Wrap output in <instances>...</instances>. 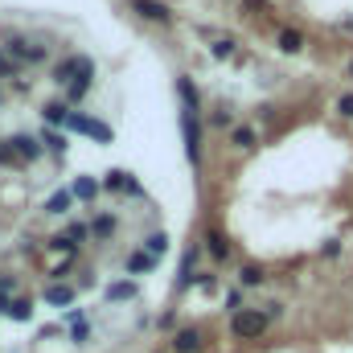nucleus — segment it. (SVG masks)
I'll list each match as a JSON object with an SVG mask.
<instances>
[{"instance_id":"obj_30","label":"nucleus","mask_w":353,"mask_h":353,"mask_svg":"<svg viewBox=\"0 0 353 353\" xmlns=\"http://www.w3.org/2000/svg\"><path fill=\"white\" fill-rule=\"evenodd\" d=\"M0 169H21V157L8 140H0Z\"/></svg>"},{"instance_id":"obj_36","label":"nucleus","mask_w":353,"mask_h":353,"mask_svg":"<svg viewBox=\"0 0 353 353\" xmlns=\"http://www.w3.org/2000/svg\"><path fill=\"white\" fill-rule=\"evenodd\" d=\"M62 321L74 329V325H83V321H87V312H83V308H66V312H62Z\"/></svg>"},{"instance_id":"obj_10","label":"nucleus","mask_w":353,"mask_h":353,"mask_svg":"<svg viewBox=\"0 0 353 353\" xmlns=\"http://www.w3.org/2000/svg\"><path fill=\"white\" fill-rule=\"evenodd\" d=\"M201 251L210 255V263H226V259H230V251H234V243H230V234H226V230L210 226V230H205V247H201Z\"/></svg>"},{"instance_id":"obj_12","label":"nucleus","mask_w":353,"mask_h":353,"mask_svg":"<svg viewBox=\"0 0 353 353\" xmlns=\"http://www.w3.org/2000/svg\"><path fill=\"white\" fill-rule=\"evenodd\" d=\"M41 300H46L50 308H74V300H79V288H74V283H50V288L41 292Z\"/></svg>"},{"instance_id":"obj_33","label":"nucleus","mask_w":353,"mask_h":353,"mask_svg":"<svg viewBox=\"0 0 353 353\" xmlns=\"http://www.w3.org/2000/svg\"><path fill=\"white\" fill-rule=\"evenodd\" d=\"M193 288H201V292H218V275L214 271H197V283Z\"/></svg>"},{"instance_id":"obj_29","label":"nucleus","mask_w":353,"mask_h":353,"mask_svg":"<svg viewBox=\"0 0 353 353\" xmlns=\"http://www.w3.org/2000/svg\"><path fill=\"white\" fill-rule=\"evenodd\" d=\"M62 234H66V239H70L74 247H83V243L90 239V226H87V222H79V218H66V226H62Z\"/></svg>"},{"instance_id":"obj_17","label":"nucleus","mask_w":353,"mask_h":353,"mask_svg":"<svg viewBox=\"0 0 353 353\" xmlns=\"http://www.w3.org/2000/svg\"><path fill=\"white\" fill-rule=\"evenodd\" d=\"M136 296H140V283L136 279H111L103 288V300L107 304H123V300H136Z\"/></svg>"},{"instance_id":"obj_1","label":"nucleus","mask_w":353,"mask_h":353,"mask_svg":"<svg viewBox=\"0 0 353 353\" xmlns=\"http://www.w3.org/2000/svg\"><path fill=\"white\" fill-rule=\"evenodd\" d=\"M4 54L12 62H21V66H46V62H54V50L46 41H37V37H25V33L8 37L4 41Z\"/></svg>"},{"instance_id":"obj_4","label":"nucleus","mask_w":353,"mask_h":353,"mask_svg":"<svg viewBox=\"0 0 353 353\" xmlns=\"http://www.w3.org/2000/svg\"><path fill=\"white\" fill-rule=\"evenodd\" d=\"M62 132H66V136H90V140H99V144H111V140H115L111 123L94 119V115H87V111H70V119H66Z\"/></svg>"},{"instance_id":"obj_34","label":"nucleus","mask_w":353,"mask_h":353,"mask_svg":"<svg viewBox=\"0 0 353 353\" xmlns=\"http://www.w3.org/2000/svg\"><path fill=\"white\" fill-rule=\"evenodd\" d=\"M70 341H74V345H87V341H90V325H87V321L70 329Z\"/></svg>"},{"instance_id":"obj_35","label":"nucleus","mask_w":353,"mask_h":353,"mask_svg":"<svg viewBox=\"0 0 353 353\" xmlns=\"http://www.w3.org/2000/svg\"><path fill=\"white\" fill-rule=\"evenodd\" d=\"M337 115H341V119H353V90L337 99Z\"/></svg>"},{"instance_id":"obj_13","label":"nucleus","mask_w":353,"mask_h":353,"mask_svg":"<svg viewBox=\"0 0 353 353\" xmlns=\"http://www.w3.org/2000/svg\"><path fill=\"white\" fill-rule=\"evenodd\" d=\"M197 255H201V247L193 243V247L185 251V259H181V271H176V292H189V288L197 283Z\"/></svg>"},{"instance_id":"obj_44","label":"nucleus","mask_w":353,"mask_h":353,"mask_svg":"<svg viewBox=\"0 0 353 353\" xmlns=\"http://www.w3.org/2000/svg\"><path fill=\"white\" fill-rule=\"evenodd\" d=\"M152 353H169V350H152Z\"/></svg>"},{"instance_id":"obj_22","label":"nucleus","mask_w":353,"mask_h":353,"mask_svg":"<svg viewBox=\"0 0 353 353\" xmlns=\"http://www.w3.org/2000/svg\"><path fill=\"white\" fill-rule=\"evenodd\" d=\"M275 50L279 54H300L304 50V33L300 29H279L275 33Z\"/></svg>"},{"instance_id":"obj_25","label":"nucleus","mask_w":353,"mask_h":353,"mask_svg":"<svg viewBox=\"0 0 353 353\" xmlns=\"http://www.w3.org/2000/svg\"><path fill=\"white\" fill-rule=\"evenodd\" d=\"M205 128H214V132H230L234 128V111L222 103V107H214L210 115H205Z\"/></svg>"},{"instance_id":"obj_23","label":"nucleus","mask_w":353,"mask_h":353,"mask_svg":"<svg viewBox=\"0 0 353 353\" xmlns=\"http://www.w3.org/2000/svg\"><path fill=\"white\" fill-rule=\"evenodd\" d=\"M140 247H144V251H148V255H152V259H157V263H161V259H165V255H169V234H165V230H148V234H144V243H140Z\"/></svg>"},{"instance_id":"obj_41","label":"nucleus","mask_w":353,"mask_h":353,"mask_svg":"<svg viewBox=\"0 0 353 353\" xmlns=\"http://www.w3.org/2000/svg\"><path fill=\"white\" fill-rule=\"evenodd\" d=\"M8 304H12V296H8V292H0V316L8 312Z\"/></svg>"},{"instance_id":"obj_42","label":"nucleus","mask_w":353,"mask_h":353,"mask_svg":"<svg viewBox=\"0 0 353 353\" xmlns=\"http://www.w3.org/2000/svg\"><path fill=\"white\" fill-rule=\"evenodd\" d=\"M0 107H4V79H0Z\"/></svg>"},{"instance_id":"obj_6","label":"nucleus","mask_w":353,"mask_h":353,"mask_svg":"<svg viewBox=\"0 0 353 353\" xmlns=\"http://www.w3.org/2000/svg\"><path fill=\"white\" fill-rule=\"evenodd\" d=\"M205 350V329L201 325H181L169 337V353H201Z\"/></svg>"},{"instance_id":"obj_7","label":"nucleus","mask_w":353,"mask_h":353,"mask_svg":"<svg viewBox=\"0 0 353 353\" xmlns=\"http://www.w3.org/2000/svg\"><path fill=\"white\" fill-rule=\"evenodd\" d=\"M8 144L17 148L21 165H37V161L46 157V144H41L37 136H29V132H12V136H8Z\"/></svg>"},{"instance_id":"obj_20","label":"nucleus","mask_w":353,"mask_h":353,"mask_svg":"<svg viewBox=\"0 0 353 353\" xmlns=\"http://www.w3.org/2000/svg\"><path fill=\"white\" fill-rule=\"evenodd\" d=\"M123 271H128V275H148V271H157V259H152L144 247H132L128 259H123Z\"/></svg>"},{"instance_id":"obj_18","label":"nucleus","mask_w":353,"mask_h":353,"mask_svg":"<svg viewBox=\"0 0 353 353\" xmlns=\"http://www.w3.org/2000/svg\"><path fill=\"white\" fill-rule=\"evenodd\" d=\"M173 90H176V99H181V111H197V115H201V94H197V87H193L189 74H176Z\"/></svg>"},{"instance_id":"obj_38","label":"nucleus","mask_w":353,"mask_h":353,"mask_svg":"<svg viewBox=\"0 0 353 353\" xmlns=\"http://www.w3.org/2000/svg\"><path fill=\"white\" fill-rule=\"evenodd\" d=\"M321 255H325V259H337V255H341V243H337V239H329V243L321 247Z\"/></svg>"},{"instance_id":"obj_26","label":"nucleus","mask_w":353,"mask_h":353,"mask_svg":"<svg viewBox=\"0 0 353 353\" xmlns=\"http://www.w3.org/2000/svg\"><path fill=\"white\" fill-rule=\"evenodd\" d=\"M267 283V271L259 263H243L239 267V288H263Z\"/></svg>"},{"instance_id":"obj_40","label":"nucleus","mask_w":353,"mask_h":353,"mask_svg":"<svg viewBox=\"0 0 353 353\" xmlns=\"http://www.w3.org/2000/svg\"><path fill=\"white\" fill-rule=\"evenodd\" d=\"M12 288H17V279H12V275H0V292H8V296H12Z\"/></svg>"},{"instance_id":"obj_2","label":"nucleus","mask_w":353,"mask_h":353,"mask_svg":"<svg viewBox=\"0 0 353 353\" xmlns=\"http://www.w3.org/2000/svg\"><path fill=\"white\" fill-rule=\"evenodd\" d=\"M94 70V58L90 54H66V58H58L54 66H50V83L58 90H66L79 74H90Z\"/></svg>"},{"instance_id":"obj_24","label":"nucleus","mask_w":353,"mask_h":353,"mask_svg":"<svg viewBox=\"0 0 353 353\" xmlns=\"http://www.w3.org/2000/svg\"><path fill=\"white\" fill-rule=\"evenodd\" d=\"M4 316L17 321V325H29V321H33V296H12V304H8Z\"/></svg>"},{"instance_id":"obj_27","label":"nucleus","mask_w":353,"mask_h":353,"mask_svg":"<svg viewBox=\"0 0 353 353\" xmlns=\"http://www.w3.org/2000/svg\"><path fill=\"white\" fill-rule=\"evenodd\" d=\"M234 50H239V41H234V37H214V41H210V58H214V62L234 58Z\"/></svg>"},{"instance_id":"obj_9","label":"nucleus","mask_w":353,"mask_h":353,"mask_svg":"<svg viewBox=\"0 0 353 353\" xmlns=\"http://www.w3.org/2000/svg\"><path fill=\"white\" fill-rule=\"evenodd\" d=\"M87 226H90V239H94V243H111V239L119 234V218H115L111 210H94L87 218Z\"/></svg>"},{"instance_id":"obj_3","label":"nucleus","mask_w":353,"mask_h":353,"mask_svg":"<svg viewBox=\"0 0 353 353\" xmlns=\"http://www.w3.org/2000/svg\"><path fill=\"white\" fill-rule=\"evenodd\" d=\"M267 325H271V321H267L263 308H243V312L230 316V337H234V341H259L267 333Z\"/></svg>"},{"instance_id":"obj_39","label":"nucleus","mask_w":353,"mask_h":353,"mask_svg":"<svg viewBox=\"0 0 353 353\" xmlns=\"http://www.w3.org/2000/svg\"><path fill=\"white\" fill-rule=\"evenodd\" d=\"M263 312H267V321H279V316H283V304L271 300V304H263Z\"/></svg>"},{"instance_id":"obj_14","label":"nucleus","mask_w":353,"mask_h":353,"mask_svg":"<svg viewBox=\"0 0 353 353\" xmlns=\"http://www.w3.org/2000/svg\"><path fill=\"white\" fill-rule=\"evenodd\" d=\"M70 111H74V107H70L66 99H50V103H41V119H46V128H58V132L66 128Z\"/></svg>"},{"instance_id":"obj_43","label":"nucleus","mask_w":353,"mask_h":353,"mask_svg":"<svg viewBox=\"0 0 353 353\" xmlns=\"http://www.w3.org/2000/svg\"><path fill=\"white\" fill-rule=\"evenodd\" d=\"M345 74H350V79H353V58H350V66H345Z\"/></svg>"},{"instance_id":"obj_28","label":"nucleus","mask_w":353,"mask_h":353,"mask_svg":"<svg viewBox=\"0 0 353 353\" xmlns=\"http://www.w3.org/2000/svg\"><path fill=\"white\" fill-rule=\"evenodd\" d=\"M128 185H132V173L128 169H111V173L103 176V189L107 193H128Z\"/></svg>"},{"instance_id":"obj_15","label":"nucleus","mask_w":353,"mask_h":353,"mask_svg":"<svg viewBox=\"0 0 353 353\" xmlns=\"http://www.w3.org/2000/svg\"><path fill=\"white\" fill-rule=\"evenodd\" d=\"M226 144H230L234 152H251V148L259 144V132H255L251 123H234V128L226 132Z\"/></svg>"},{"instance_id":"obj_5","label":"nucleus","mask_w":353,"mask_h":353,"mask_svg":"<svg viewBox=\"0 0 353 353\" xmlns=\"http://www.w3.org/2000/svg\"><path fill=\"white\" fill-rule=\"evenodd\" d=\"M181 140H185V157L193 161V169H201V115L197 111H181Z\"/></svg>"},{"instance_id":"obj_21","label":"nucleus","mask_w":353,"mask_h":353,"mask_svg":"<svg viewBox=\"0 0 353 353\" xmlns=\"http://www.w3.org/2000/svg\"><path fill=\"white\" fill-rule=\"evenodd\" d=\"M90 90H94V70H90V74H79V79H74L70 87L62 90V99H66V103L74 107V103H83V99H87Z\"/></svg>"},{"instance_id":"obj_11","label":"nucleus","mask_w":353,"mask_h":353,"mask_svg":"<svg viewBox=\"0 0 353 353\" xmlns=\"http://www.w3.org/2000/svg\"><path fill=\"white\" fill-rule=\"evenodd\" d=\"M74 205H79V201H74V193H70V185H66V189H54V193L46 197V205H41V214H50V218H62V222H66Z\"/></svg>"},{"instance_id":"obj_37","label":"nucleus","mask_w":353,"mask_h":353,"mask_svg":"<svg viewBox=\"0 0 353 353\" xmlns=\"http://www.w3.org/2000/svg\"><path fill=\"white\" fill-rule=\"evenodd\" d=\"M157 329H165V333H176V312H165V316H157Z\"/></svg>"},{"instance_id":"obj_32","label":"nucleus","mask_w":353,"mask_h":353,"mask_svg":"<svg viewBox=\"0 0 353 353\" xmlns=\"http://www.w3.org/2000/svg\"><path fill=\"white\" fill-rule=\"evenodd\" d=\"M46 247H50V251H66V255H79V247H74V243H70L66 234H54V239H50Z\"/></svg>"},{"instance_id":"obj_19","label":"nucleus","mask_w":353,"mask_h":353,"mask_svg":"<svg viewBox=\"0 0 353 353\" xmlns=\"http://www.w3.org/2000/svg\"><path fill=\"white\" fill-rule=\"evenodd\" d=\"M70 193H74V201H83V205H94L99 201V193H103V181H94V176H74L70 181Z\"/></svg>"},{"instance_id":"obj_8","label":"nucleus","mask_w":353,"mask_h":353,"mask_svg":"<svg viewBox=\"0 0 353 353\" xmlns=\"http://www.w3.org/2000/svg\"><path fill=\"white\" fill-rule=\"evenodd\" d=\"M132 4V12L136 17H144V21H152V25H173V8L165 4V0H128Z\"/></svg>"},{"instance_id":"obj_31","label":"nucleus","mask_w":353,"mask_h":353,"mask_svg":"<svg viewBox=\"0 0 353 353\" xmlns=\"http://www.w3.org/2000/svg\"><path fill=\"white\" fill-rule=\"evenodd\" d=\"M222 308L234 316V312H243V288H230L226 296H222Z\"/></svg>"},{"instance_id":"obj_16","label":"nucleus","mask_w":353,"mask_h":353,"mask_svg":"<svg viewBox=\"0 0 353 353\" xmlns=\"http://www.w3.org/2000/svg\"><path fill=\"white\" fill-rule=\"evenodd\" d=\"M37 140L46 144V157H58V161H62V157L70 152V136H66V132H58V128H41V132H37Z\"/></svg>"}]
</instances>
